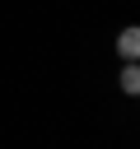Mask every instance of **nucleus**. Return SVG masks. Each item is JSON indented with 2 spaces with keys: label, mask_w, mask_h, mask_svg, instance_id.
Masks as SVG:
<instances>
[{
  "label": "nucleus",
  "mask_w": 140,
  "mask_h": 149,
  "mask_svg": "<svg viewBox=\"0 0 140 149\" xmlns=\"http://www.w3.org/2000/svg\"><path fill=\"white\" fill-rule=\"evenodd\" d=\"M117 51H121V61H140V23L117 33Z\"/></svg>",
  "instance_id": "f257e3e1"
},
{
  "label": "nucleus",
  "mask_w": 140,
  "mask_h": 149,
  "mask_svg": "<svg viewBox=\"0 0 140 149\" xmlns=\"http://www.w3.org/2000/svg\"><path fill=\"white\" fill-rule=\"evenodd\" d=\"M117 84H121V93H131V98H135V93H140V61H126V65H121V74H117Z\"/></svg>",
  "instance_id": "f03ea898"
}]
</instances>
